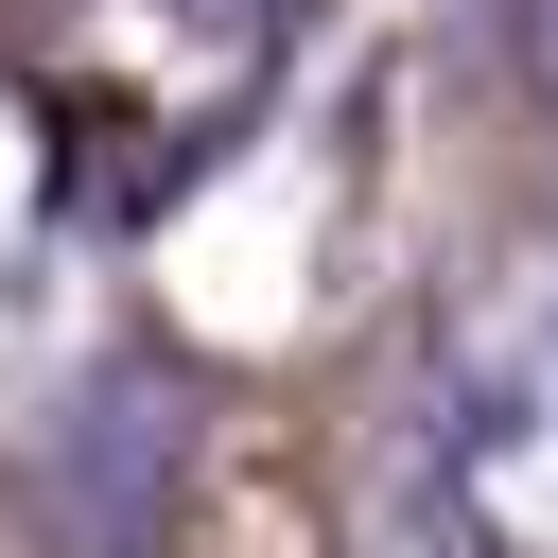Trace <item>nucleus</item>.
<instances>
[{
	"instance_id": "1",
	"label": "nucleus",
	"mask_w": 558,
	"mask_h": 558,
	"mask_svg": "<svg viewBox=\"0 0 558 558\" xmlns=\"http://www.w3.org/2000/svg\"><path fill=\"white\" fill-rule=\"evenodd\" d=\"M436 471H453V523H471L488 558H558V244L506 262V296L471 314Z\"/></svg>"
},
{
	"instance_id": "2",
	"label": "nucleus",
	"mask_w": 558,
	"mask_h": 558,
	"mask_svg": "<svg viewBox=\"0 0 558 558\" xmlns=\"http://www.w3.org/2000/svg\"><path fill=\"white\" fill-rule=\"evenodd\" d=\"M174 453H192V418H174V384H157V366H105V384H70V418H52V453H35V506H52V541H70V558H140V541H157V488H174Z\"/></svg>"
},
{
	"instance_id": "3",
	"label": "nucleus",
	"mask_w": 558,
	"mask_h": 558,
	"mask_svg": "<svg viewBox=\"0 0 558 558\" xmlns=\"http://www.w3.org/2000/svg\"><path fill=\"white\" fill-rule=\"evenodd\" d=\"M157 17H174V35H227V52H262V35H279L296 0H157Z\"/></svg>"
},
{
	"instance_id": "4",
	"label": "nucleus",
	"mask_w": 558,
	"mask_h": 558,
	"mask_svg": "<svg viewBox=\"0 0 558 558\" xmlns=\"http://www.w3.org/2000/svg\"><path fill=\"white\" fill-rule=\"evenodd\" d=\"M506 52H523V87H541V122H558V0H523V17H506Z\"/></svg>"
}]
</instances>
